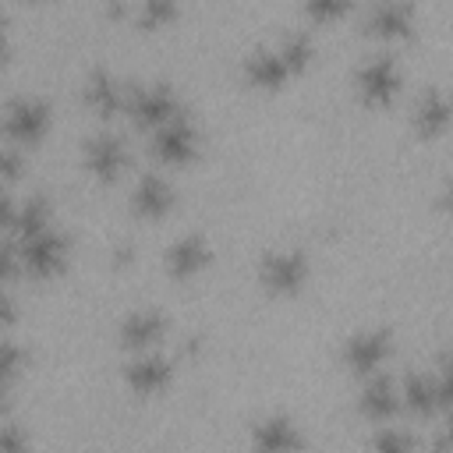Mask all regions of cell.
Wrapping results in <instances>:
<instances>
[{"mask_svg":"<svg viewBox=\"0 0 453 453\" xmlns=\"http://www.w3.org/2000/svg\"><path fill=\"white\" fill-rule=\"evenodd\" d=\"M21 322V301L14 294V287L0 283V333H11Z\"/></svg>","mask_w":453,"mask_h":453,"instance_id":"obj_27","label":"cell"},{"mask_svg":"<svg viewBox=\"0 0 453 453\" xmlns=\"http://www.w3.org/2000/svg\"><path fill=\"white\" fill-rule=\"evenodd\" d=\"M21 280V258H18V244L0 234V283L4 287H14Z\"/></svg>","mask_w":453,"mask_h":453,"instance_id":"obj_26","label":"cell"},{"mask_svg":"<svg viewBox=\"0 0 453 453\" xmlns=\"http://www.w3.org/2000/svg\"><path fill=\"white\" fill-rule=\"evenodd\" d=\"M11 53V18L7 11H0V60Z\"/></svg>","mask_w":453,"mask_h":453,"instance_id":"obj_30","label":"cell"},{"mask_svg":"<svg viewBox=\"0 0 453 453\" xmlns=\"http://www.w3.org/2000/svg\"><path fill=\"white\" fill-rule=\"evenodd\" d=\"M180 202H184V188L177 184V177L166 170L145 166L127 184L124 216L131 223H142V226H163L180 209Z\"/></svg>","mask_w":453,"mask_h":453,"instance_id":"obj_14","label":"cell"},{"mask_svg":"<svg viewBox=\"0 0 453 453\" xmlns=\"http://www.w3.org/2000/svg\"><path fill=\"white\" fill-rule=\"evenodd\" d=\"M11 414H18V389L0 386V421L11 418Z\"/></svg>","mask_w":453,"mask_h":453,"instance_id":"obj_29","label":"cell"},{"mask_svg":"<svg viewBox=\"0 0 453 453\" xmlns=\"http://www.w3.org/2000/svg\"><path fill=\"white\" fill-rule=\"evenodd\" d=\"M350 414L372 428V425H386V421H400V389H396V372H375L368 379L354 382L350 393Z\"/></svg>","mask_w":453,"mask_h":453,"instance_id":"obj_18","label":"cell"},{"mask_svg":"<svg viewBox=\"0 0 453 453\" xmlns=\"http://www.w3.org/2000/svg\"><path fill=\"white\" fill-rule=\"evenodd\" d=\"M400 389V414L432 425H442L449 414L453 386H449V347L435 350L428 361H411L396 375Z\"/></svg>","mask_w":453,"mask_h":453,"instance_id":"obj_2","label":"cell"},{"mask_svg":"<svg viewBox=\"0 0 453 453\" xmlns=\"http://www.w3.org/2000/svg\"><path fill=\"white\" fill-rule=\"evenodd\" d=\"M177 333V319L159 301H138L124 304L110 322V347L117 354H138V350H159L170 347Z\"/></svg>","mask_w":453,"mask_h":453,"instance_id":"obj_12","label":"cell"},{"mask_svg":"<svg viewBox=\"0 0 453 453\" xmlns=\"http://www.w3.org/2000/svg\"><path fill=\"white\" fill-rule=\"evenodd\" d=\"M251 287L269 304H294L301 301L319 276L315 255L301 241H265L248 258Z\"/></svg>","mask_w":453,"mask_h":453,"instance_id":"obj_1","label":"cell"},{"mask_svg":"<svg viewBox=\"0 0 453 453\" xmlns=\"http://www.w3.org/2000/svg\"><path fill=\"white\" fill-rule=\"evenodd\" d=\"M28 368H32L28 343L21 336H14V333H0V386L18 389L25 382V375H28Z\"/></svg>","mask_w":453,"mask_h":453,"instance_id":"obj_21","label":"cell"},{"mask_svg":"<svg viewBox=\"0 0 453 453\" xmlns=\"http://www.w3.org/2000/svg\"><path fill=\"white\" fill-rule=\"evenodd\" d=\"M131 25L134 32H170V25L180 18V4L177 0H142V4H131Z\"/></svg>","mask_w":453,"mask_h":453,"instance_id":"obj_22","label":"cell"},{"mask_svg":"<svg viewBox=\"0 0 453 453\" xmlns=\"http://www.w3.org/2000/svg\"><path fill=\"white\" fill-rule=\"evenodd\" d=\"M400 350V329L386 319H365L343 329L333 343V361L343 368L347 379H368L375 372H386Z\"/></svg>","mask_w":453,"mask_h":453,"instance_id":"obj_3","label":"cell"},{"mask_svg":"<svg viewBox=\"0 0 453 453\" xmlns=\"http://www.w3.org/2000/svg\"><path fill=\"white\" fill-rule=\"evenodd\" d=\"M403 85H407V74L393 50H372L350 64L347 88H350L354 106L365 113H389L396 106Z\"/></svg>","mask_w":453,"mask_h":453,"instance_id":"obj_7","label":"cell"},{"mask_svg":"<svg viewBox=\"0 0 453 453\" xmlns=\"http://www.w3.org/2000/svg\"><path fill=\"white\" fill-rule=\"evenodd\" d=\"M159 273L170 287H198L219 262V244L209 226L188 223L180 226L159 251Z\"/></svg>","mask_w":453,"mask_h":453,"instance_id":"obj_8","label":"cell"},{"mask_svg":"<svg viewBox=\"0 0 453 453\" xmlns=\"http://www.w3.org/2000/svg\"><path fill=\"white\" fill-rule=\"evenodd\" d=\"M28 173H32V156L18 145L0 142V184L14 191V184H21Z\"/></svg>","mask_w":453,"mask_h":453,"instance_id":"obj_24","label":"cell"},{"mask_svg":"<svg viewBox=\"0 0 453 453\" xmlns=\"http://www.w3.org/2000/svg\"><path fill=\"white\" fill-rule=\"evenodd\" d=\"M74 152H78L81 177L96 188L120 184L134 166L131 138L120 127H110V124H96L92 131H81L78 142H74Z\"/></svg>","mask_w":453,"mask_h":453,"instance_id":"obj_10","label":"cell"},{"mask_svg":"<svg viewBox=\"0 0 453 453\" xmlns=\"http://www.w3.org/2000/svg\"><path fill=\"white\" fill-rule=\"evenodd\" d=\"M414 21L418 7L411 0H375L361 18V35H372L379 42H400L414 35Z\"/></svg>","mask_w":453,"mask_h":453,"instance_id":"obj_19","label":"cell"},{"mask_svg":"<svg viewBox=\"0 0 453 453\" xmlns=\"http://www.w3.org/2000/svg\"><path fill=\"white\" fill-rule=\"evenodd\" d=\"M361 453H421V435L403 421L372 425L365 432Z\"/></svg>","mask_w":453,"mask_h":453,"instance_id":"obj_20","label":"cell"},{"mask_svg":"<svg viewBox=\"0 0 453 453\" xmlns=\"http://www.w3.org/2000/svg\"><path fill=\"white\" fill-rule=\"evenodd\" d=\"M453 127V103L442 81H425L407 103V134L418 149L446 145Z\"/></svg>","mask_w":453,"mask_h":453,"instance_id":"obj_15","label":"cell"},{"mask_svg":"<svg viewBox=\"0 0 453 453\" xmlns=\"http://www.w3.org/2000/svg\"><path fill=\"white\" fill-rule=\"evenodd\" d=\"M14 205H18V195L11 188L0 184V234L11 230V219H14Z\"/></svg>","mask_w":453,"mask_h":453,"instance_id":"obj_28","label":"cell"},{"mask_svg":"<svg viewBox=\"0 0 453 453\" xmlns=\"http://www.w3.org/2000/svg\"><path fill=\"white\" fill-rule=\"evenodd\" d=\"M57 131V103L42 88H14L0 99V142L25 149L28 156L42 149Z\"/></svg>","mask_w":453,"mask_h":453,"instance_id":"obj_6","label":"cell"},{"mask_svg":"<svg viewBox=\"0 0 453 453\" xmlns=\"http://www.w3.org/2000/svg\"><path fill=\"white\" fill-rule=\"evenodd\" d=\"M241 442L244 453H311L308 421L287 403H269L248 414L241 428Z\"/></svg>","mask_w":453,"mask_h":453,"instance_id":"obj_11","label":"cell"},{"mask_svg":"<svg viewBox=\"0 0 453 453\" xmlns=\"http://www.w3.org/2000/svg\"><path fill=\"white\" fill-rule=\"evenodd\" d=\"M18 244V258H21V280L32 287H57L71 276L74 262H78V234L67 223H53L46 230H35Z\"/></svg>","mask_w":453,"mask_h":453,"instance_id":"obj_5","label":"cell"},{"mask_svg":"<svg viewBox=\"0 0 453 453\" xmlns=\"http://www.w3.org/2000/svg\"><path fill=\"white\" fill-rule=\"evenodd\" d=\"M124 99H127V74H120L110 64H88L78 78V103L96 124L124 120Z\"/></svg>","mask_w":453,"mask_h":453,"instance_id":"obj_17","label":"cell"},{"mask_svg":"<svg viewBox=\"0 0 453 453\" xmlns=\"http://www.w3.org/2000/svg\"><path fill=\"white\" fill-rule=\"evenodd\" d=\"M350 11V0H308L304 4V18L311 25H329L336 18H343Z\"/></svg>","mask_w":453,"mask_h":453,"instance_id":"obj_25","label":"cell"},{"mask_svg":"<svg viewBox=\"0 0 453 453\" xmlns=\"http://www.w3.org/2000/svg\"><path fill=\"white\" fill-rule=\"evenodd\" d=\"M0 453H35V432L21 414L0 421Z\"/></svg>","mask_w":453,"mask_h":453,"instance_id":"obj_23","label":"cell"},{"mask_svg":"<svg viewBox=\"0 0 453 453\" xmlns=\"http://www.w3.org/2000/svg\"><path fill=\"white\" fill-rule=\"evenodd\" d=\"M145 152L156 170H166L173 177L198 170L209 152V127H205L202 113L195 106H188L184 113H177L166 124H159L156 131H149Z\"/></svg>","mask_w":453,"mask_h":453,"instance_id":"obj_4","label":"cell"},{"mask_svg":"<svg viewBox=\"0 0 453 453\" xmlns=\"http://www.w3.org/2000/svg\"><path fill=\"white\" fill-rule=\"evenodd\" d=\"M191 103L184 96V88L166 78V74H149V78H127V99H124V120L149 134L159 124H166L170 117L184 113Z\"/></svg>","mask_w":453,"mask_h":453,"instance_id":"obj_13","label":"cell"},{"mask_svg":"<svg viewBox=\"0 0 453 453\" xmlns=\"http://www.w3.org/2000/svg\"><path fill=\"white\" fill-rule=\"evenodd\" d=\"M237 78H241V88H248L255 96H283L294 81H301L294 74V67L283 60L276 39L244 46L237 57Z\"/></svg>","mask_w":453,"mask_h":453,"instance_id":"obj_16","label":"cell"},{"mask_svg":"<svg viewBox=\"0 0 453 453\" xmlns=\"http://www.w3.org/2000/svg\"><path fill=\"white\" fill-rule=\"evenodd\" d=\"M180 382V365L170 347L117 357V386L131 403H163Z\"/></svg>","mask_w":453,"mask_h":453,"instance_id":"obj_9","label":"cell"}]
</instances>
